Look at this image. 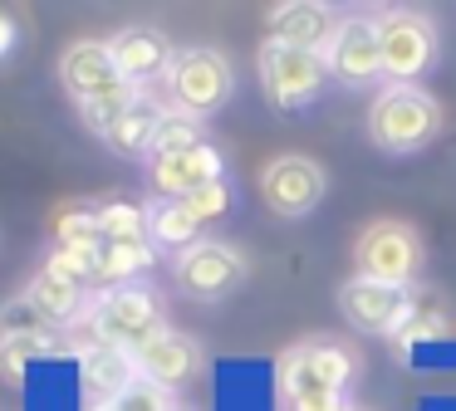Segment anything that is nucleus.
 Here are the masks:
<instances>
[{
    "instance_id": "16",
    "label": "nucleus",
    "mask_w": 456,
    "mask_h": 411,
    "mask_svg": "<svg viewBox=\"0 0 456 411\" xmlns=\"http://www.w3.org/2000/svg\"><path fill=\"white\" fill-rule=\"evenodd\" d=\"M338 20L329 15L324 5H314V0H285V5L270 10L265 20V35L275 39V44H295V49H314V54H324L329 39H334Z\"/></svg>"
},
{
    "instance_id": "21",
    "label": "nucleus",
    "mask_w": 456,
    "mask_h": 411,
    "mask_svg": "<svg viewBox=\"0 0 456 411\" xmlns=\"http://www.w3.org/2000/svg\"><path fill=\"white\" fill-rule=\"evenodd\" d=\"M148 240L182 254L187 245L201 240V221L182 201H158V206H148Z\"/></svg>"
},
{
    "instance_id": "9",
    "label": "nucleus",
    "mask_w": 456,
    "mask_h": 411,
    "mask_svg": "<svg viewBox=\"0 0 456 411\" xmlns=\"http://www.w3.org/2000/svg\"><path fill=\"white\" fill-rule=\"evenodd\" d=\"M324 166L314 162V157H299V152H285L275 157V162L260 172V196H265V206L275 215H285V221H299V215H309L319 201H324Z\"/></svg>"
},
{
    "instance_id": "15",
    "label": "nucleus",
    "mask_w": 456,
    "mask_h": 411,
    "mask_svg": "<svg viewBox=\"0 0 456 411\" xmlns=\"http://www.w3.org/2000/svg\"><path fill=\"white\" fill-rule=\"evenodd\" d=\"M133 362H138V377H142V382H152V387L172 391V387H182V382L197 377V367H201V348L187 338V333L162 328L158 338L148 342V348L133 352Z\"/></svg>"
},
{
    "instance_id": "8",
    "label": "nucleus",
    "mask_w": 456,
    "mask_h": 411,
    "mask_svg": "<svg viewBox=\"0 0 456 411\" xmlns=\"http://www.w3.org/2000/svg\"><path fill=\"white\" fill-rule=\"evenodd\" d=\"M172 274H177V289L187 299L211 303V299H226V294L240 289V279H246V254L226 240H197L177 254Z\"/></svg>"
},
{
    "instance_id": "4",
    "label": "nucleus",
    "mask_w": 456,
    "mask_h": 411,
    "mask_svg": "<svg viewBox=\"0 0 456 411\" xmlns=\"http://www.w3.org/2000/svg\"><path fill=\"white\" fill-rule=\"evenodd\" d=\"M231 88H236V68H231V59L221 54V49H182L177 59H172L167 68V93H172V108H182V113L191 117H211L226 108Z\"/></svg>"
},
{
    "instance_id": "32",
    "label": "nucleus",
    "mask_w": 456,
    "mask_h": 411,
    "mask_svg": "<svg viewBox=\"0 0 456 411\" xmlns=\"http://www.w3.org/2000/svg\"><path fill=\"white\" fill-rule=\"evenodd\" d=\"M172 411H182V407H172Z\"/></svg>"
},
{
    "instance_id": "2",
    "label": "nucleus",
    "mask_w": 456,
    "mask_h": 411,
    "mask_svg": "<svg viewBox=\"0 0 456 411\" xmlns=\"http://www.w3.org/2000/svg\"><path fill=\"white\" fill-rule=\"evenodd\" d=\"M436 133H442V103L417 84L412 88H383L378 103L368 108V137L393 157L422 152Z\"/></svg>"
},
{
    "instance_id": "20",
    "label": "nucleus",
    "mask_w": 456,
    "mask_h": 411,
    "mask_svg": "<svg viewBox=\"0 0 456 411\" xmlns=\"http://www.w3.org/2000/svg\"><path fill=\"white\" fill-rule=\"evenodd\" d=\"M30 303L50 318V328H69V323H79V313L89 309L84 303V289L69 279H54V274H35L30 279Z\"/></svg>"
},
{
    "instance_id": "19",
    "label": "nucleus",
    "mask_w": 456,
    "mask_h": 411,
    "mask_svg": "<svg viewBox=\"0 0 456 411\" xmlns=\"http://www.w3.org/2000/svg\"><path fill=\"white\" fill-rule=\"evenodd\" d=\"M54 352H64L60 328H50V333H0V377L11 382V387H25L30 362L54 358Z\"/></svg>"
},
{
    "instance_id": "1",
    "label": "nucleus",
    "mask_w": 456,
    "mask_h": 411,
    "mask_svg": "<svg viewBox=\"0 0 456 411\" xmlns=\"http://www.w3.org/2000/svg\"><path fill=\"white\" fill-rule=\"evenodd\" d=\"M89 338H84L79 352L89 348H123V352H138L148 348L152 338H158L167 323H162V303L158 294L148 289V284H118V289H109L99 303H89Z\"/></svg>"
},
{
    "instance_id": "17",
    "label": "nucleus",
    "mask_w": 456,
    "mask_h": 411,
    "mask_svg": "<svg viewBox=\"0 0 456 411\" xmlns=\"http://www.w3.org/2000/svg\"><path fill=\"white\" fill-rule=\"evenodd\" d=\"M133 382H138V362H133V352L103 348V342L89 348V352H79V387H84V397H89V411L118 401Z\"/></svg>"
},
{
    "instance_id": "22",
    "label": "nucleus",
    "mask_w": 456,
    "mask_h": 411,
    "mask_svg": "<svg viewBox=\"0 0 456 411\" xmlns=\"http://www.w3.org/2000/svg\"><path fill=\"white\" fill-rule=\"evenodd\" d=\"M152 260H158V245H152V240H138V245H99V279L109 284V289H118V284H133L138 274H148Z\"/></svg>"
},
{
    "instance_id": "30",
    "label": "nucleus",
    "mask_w": 456,
    "mask_h": 411,
    "mask_svg": "<svg viewBox=\"0 0 456 411\" xmlns=\"http://www.w3.org/2000/svg\"><path fill=\"white\" fill-rule=\"evenodd\" d=\"M285 411H348L344 391H299V397H280Z\"/></svg>"
},
{
    "instance_id": "12",
    "label": "nucleus",
    "mask_w": 456,
    "mask_h": 411,
    "mask_svg": "<svg viewBox=\"0 0 456 411\" xmlns=\"http://www.w3.org/2000/svg\"><path fill=\"white\" fill-rule=\"evenodd\" d=\"M324 64L338 84L363 88L373 78H383V49H378V20L368 15H344L324 49Z\"/></svg>"
},
{
    "instance_id": "25",
    "label": "nucleus",
    "mask_w": 456,
    "mask_h": 411,
    "mask_svg": "<svg viewBox=\"0 0 456 411\" xmlns=\"http://www.w3.org/2000/svg\"><path fill=\"white\" fill-rule=\"evenodd\" d=\"M201 142H207V137H201V117L182 113V108H167V117H162V127H158V142H152L148 162H158V157H177V152L201 147Z\"/></svg>"
},
{
    "instance_id": "14",
    "label": "nucleus",
    "mask_w": 456,
    "mask_h": 411,
    "mask_svg": "<svg viewBox=\"0 0 456 411\" xmlns=\"http://www.w3.org/2000/svg\"><path fill=\"white\" fill-rule=\"evenodd\" d=\"M221 176H226V157H221L211 142L187 147V152H177V157L148 162V186L162 196V201H182V196H191L197 186L221 181Z\"/></svg>"
},
{
    "instance_id": "10",
    "label": "nucleus",
    "mask_w": 456,
    "mask_h": 411,
    "mask_svg": "<svg viewBox=\"0 0 456 411\" xmlns=\"http://www.w3.org/2000/svg\"><path fill=\"white\" fill-rule=\"evenodd\" d=\"M338 309L344 318L354 323L358 333H378V338H397V333L412 323V309L417 303L407 299V289H387V284H373V279H344L338 284Z\"/></svg>"
},
{
    "instance_id": "5",
    "label": "nucleus",
    "mask_w": 456,
    "mask_h": 411,
    "mask_svg": "<svg viewBox=\"0 0 456 411\" xmlns=\"http://www.w3.org/2000/svg\"><path fill=\"white\" fill-rule=\"evenodd\" d=\"M378 49H383V78L393 88H412L436 64V25L422 10H383L378 15Z\"/></svg>"
},
{
    "instance_id": "31",
    "label": "nucleus",
    "mask_w": 456,
    "mask_h": 411,
    "mask_svg": "<svg viewBox=\"0 0 456 411\" xmlns=\"http://www.w3.org/2000/svg\"><path fill=\"white\" fill-rule=\"evenodd\" d=\"M15 44H20V15H15V10H5V5H0V59L11 54Z\"/></svg>"
},
{
    "instance_id": "26",
    "label": "nucleus",
    "mask_w": 456,
    "mask_h": 411,
    "mask_svg": "<svg viewBox=\"0 0 456 411\" xmlns=\"http://www.w3.org/2000/svg\"><path fill=\"white\" fill-rule=\"evenodd\" d=\"M45 274H54V279H69V284H94L99 279V250H64V245H54L50 260H45Z\"/></svg>"
},
{
    "instance_id": "27",
    "label": "nucleus",
    "mask_w": 456,
    "mask_h": 411,
    "mask_svg": "<svg viewBox=\"0 0 456 411\" xmlns=\"http://www.w3.org/2000/svg\"><path fill=\"white\" fill-rule=\"evenodd\" d=\"M182 206H187V211L197 215L201 225H207V221H221V215L231 211V181L221 176V181H207V186H197L191 196H182Z\"/></svg>"
},
{
    "instance_id": "7",
    "label": "nucleus",
    "mask_w": 456,
    "mask_h": 411,
    "mask_svg": "<svg viewBox=\"0 0 456 411\" xmlns=\"http://www.w3.org/2000/svg\"><path fill=\"white\" fill-rule=\"evenodd\" d=\"M329 78H334V74H329L324 54H314V49L275 44V39L260 44V84H265L270 103L285 108V113L314 103V98L329 88Z\"/></svg>"
},
{
    "instance_id": "23",
    "label": "nucleus",
    "mask_w": 456,
    "mask_h": 411,
    "mask_svg": "<svg viewBox=\"0 0 456 411\" xmlns=\"http://www.w3.org/2000/svg\"><path fill=\"white\" fill-rule=\"evenodd\" d=\"M50 230H54V245H64V250H99L103 245L99 206H60Z\"/></svg>"
},
{
    "instance_id": "29",
    "label": "nucleus",
    "mask_w": 456,
    "mask_h": 411,
    "mask_svg": "<svg viewBox=\"0 0 456 411\" xmlns=\"http://www.w3.org/2000/svg\"><path fill=\"white\" fill-rule=\"evenodd\" d=\"M0 333H50V318H45L30 303V294H25V299H11L0 309Z\"/></svg>"
},
{
    "instance_id": "3",
    "label": "nucleus",
    "mask_w": 456,
    "mask_h": 411,
    "mask_svg": "<svg viewBox=\"0 0 456 411\" xmlns=\"http://www.w3.org/2000/svg\"><path fill=\"white\" fill-rule=\"evenodd\" d=\"M422 264V240L407 221H368L354 240V274L358 279H373V284H387V289H407Z\"/></svg>"
},
{
    "instance_id": "11",
    "label": "nucleus",
    "mask_w": 456,
    "mask_h": 411,
    "mask_svg": "<svg viewBox=\"0 0 456 411\" xmlns=\"http://www.w3.org/2000/svg\"><path fill=\"white\" fill-rule=\"evenodd\" d=\"M60 84H64V93H69L79 108L103 103V98L133 88L128 78L118 74V64H113L109 39H79V44L64 49V59H60Z\"/></svg>"
},
{
    "instance_id": "6",
    "label": "nucleus",
    "mask_w": 456,
    "mask_h": 411,
    "mask_svg": "<svg viewBox=\"0 0 456 411\" xmlns=\"http://www.w3.org/2000/svg\"><path fill=\"white\" fill-rule=\"evenodd\" d=\"M354 377H358V352L334 342V338L295 342L275 367L280 397H299V391H344L348 397Z\"/></svg>"
},
{
    "instance_id": "18",
    "label": "nucleus",
    "mask_w": 456,
    "mask_h": 411,
    "mask_svg": "<svg viewBox=\"0 0 456 411\" xmlns=\"http://www.w3.org/2000/svg\"><path fill=\"white\" fill-rule=\"evenodd\" d=\"M162 117H167V108L152 103L148 93H138L118 117H113V127L103 133V142H109L118 157H152V142H158Z\"/></svg>"
},
{
    "instance_id": "28",
    "label": "nucleus",
    "mask_w": 456,
    "mask_h": 411,
    "mask_svg": "<svg viewBox=\"0 0 456 411\" xmlns=\"http://www.w3.org/2000/svg\"><path fill=\"white\" fill-rule=\"evenodd\" d=\"M94 411H172V401H167V391H162V387H152V382L138 377L118 401H109V407H94Z\"/></svg>"
},
{
    "instance_id": "13",
    "label": "nucleus",
    "mask_w": 456,
    "mask_h": 411,
    "mask_svg": "<svg viewBox=\"0 0 456 411\" xmlns=\"http://www.w3.org/2000/svg\"><path fill=\"white\" fill-rule=\"evenodd\" d=\"M109 54H113V64H118V74L128 78L133 88H142V84H152V78H167L177 49H172V39L152 25H123L118 35L109 39Z\"/></svg>"
},
{
    "instance_id": "24",
    "label": "nucleus",
    "mask_w": 456,
    "mask_h": 411,
    "mask_svg": "<svg viewBox=\"0 0 456 411\" xmlns=\"http://www.w3.org/2000/svg\"><path fill=\"white\" fill-rule=\"evenodd\" d=\"M99 230H103V245H138V240H148V206L103 201L99 206Z\"/></svg>"
}]
</instances>
